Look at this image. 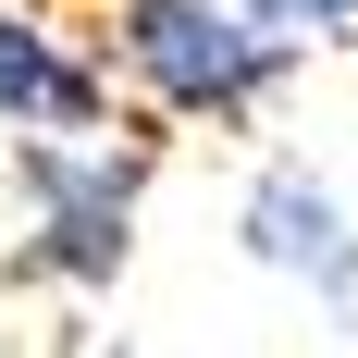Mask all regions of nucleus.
<instances>
[{"label": "nucleus", "mask_w": 358, "mask_h": 358, "mask_svg": "<svg viewBox=\"0 0 358 358\" xmlns=\"http://www.w3.org/2000/svg\"><path fill=\"white\" fill-rule=\"evenodd\" d=\"M222 13H248V25H259V37H285V50H296V37L358 25V0H222Z\"/></svg>", "instance_id": "39448f33"}, {"label": "nucleus", "mask_w": 358, "mask_h": 358, "mask_svg": "<svg viewBox=\"0 0 358 358\" xmlns=\"http://www.w3.org/2000/svg\"><path fill=\"white\" fill-rule=\"evenodd\" d=\"M0 124L37 148H74V136H111V74L50 37L37 13H0Z\"/></svg>", "instance_id": "7ed1b4c3"}, {"label": "nucleus", "mask_w": 358, "mask_h": 358, "mask_svg": "<svg viewBox=\"0 0 358 358\" xmlns=\"http://www.w3.org/2000/svg\"><path fill=\"white\" fill-rule=\"evenodd\" d=\"M285 37H259L222 0H99V74H124L173 124H235L285 87Z\"/></svg>", "instance_id": "f257e3e1"}, {"label": "nucleus", "mask_w": 358, "mask_h": 358, "mask_svg": "<svg viewBox=\"0 0 358 358\" xmlns=\"http://www.w3.org/2000/svg\"><path fill=\"white\" fill-rule=\"evenodd\" d=\"M13 173H25V210H37V235H25L13 272H37V285H111L124 248H136V173H148V148L74 136V148H25Z\"/></svg>", "instance_id": "f03ea898"}, {"label": "nucleus", "mask_w": 358, "mask_h": 358, "mask_svg": "<svg viewBox=\"0 0 358 358\" xmlns=\"http://www.w3.org/2000/svg\"><path fill=\"white\" fill-rule=\"evenodd\" d=\"M248 248L272 259V272H296V285H322L334 309L358 296V248H346V210H334V185L309 173V161H272V173L248 185Z\"/></svg>", "instance_id": "20e7f679"}]
</instances>
